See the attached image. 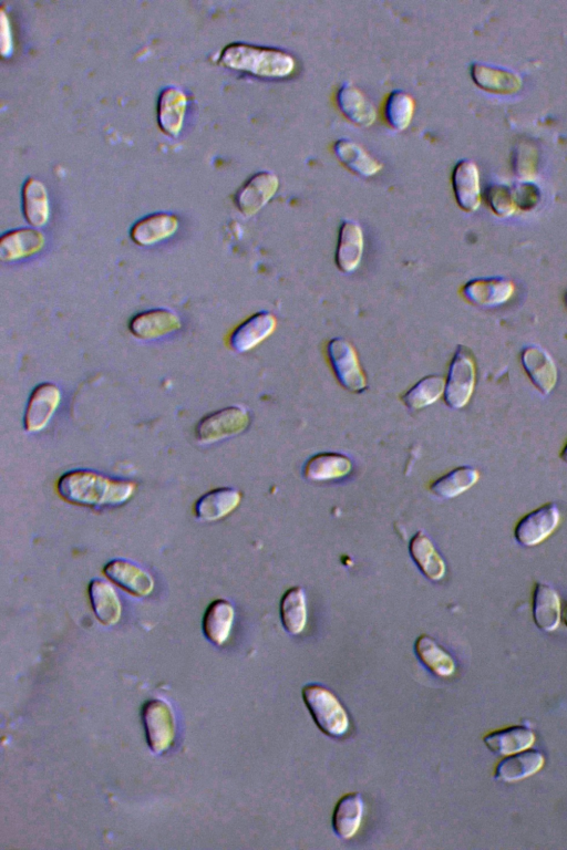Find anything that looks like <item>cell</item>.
I'll return each mask as SVG.
<instances>
[{
    "mask_svg": "<svg viewBox=\"0 0 567 850\" xmlns=\"http://www.w3.org/2000/svg\"><path fill=\"white\" fill-rule=\"evenodd\" d=\"M57 492L71 505L99 509L126 504L136 492V484L112 480L94 471L74 470L60 476Z\"/></svg>",
    "mask_w": 567,
    "mask_h": 850,
    "instance_id": "1",
    "label": "cell"
},
{
    "mask_svg": "<svg viewBox=\"0 0 567 850\" xmlns=\"http://www.w3.org/2000/svg\"><path fill=\"white\" fill-rule=\"evenodd\" d=\"M220 64L262 79L290 77L296 68L295 59L286 51L243 43L226 46L222 50Z\"/></svg>",
    "mask_w": 567,
    "mask_h": 850,
    "instance_id": "2",
    "label": "cell"
},
{
    "mask_svg": "<svg viewBox=\"0 0 567 850\" xmlns=\"http://www.w3.org/2000/svg\"><path fill=\"white\" fill-rule=\"evenodd\" d=\"M303 700L319 730L331 738H342L348 732V713L335 694L319 684H307Z\"/></svg>",
    "mask_w": 567,
    "mask_h": 850,
    "instance_id": "3",
    "label": "cell"
},
{
    "mask_svg": "<svg viewBox=\"0 0 567 850\" xmlns=\"http://www.w3.org/2000/svg\"><path fill=\"white\" fill-rule=\"evenodd\" d=\"M477 381V365L472 352L459 346L451 360L446 381L445 401L451 409H462L470 402Z\"/></svg>",
    "mask_w": 567,
    "mask_h": 850,
    "instance_id": "4",
    "label": "cell"
},
{
    "mask_svg": "<svg viewBox=\"0 0 567 850\" xmlns=\"http://www.w3.org/2000/svg\"><path fill=\"white\" fill-rule=\"evenodd\" d=\"M250 423V413L245 408H224L201 419L195 428V439L203 445L218 443L243 433Z\"/></svg>",
    "mask_w": 567,
    "mask_h": 850,
    "instance_id": "5",
    "label": "cell"
},
{
    "mask_svg": "<svg viewBox=\"0 0 567 850\" xmlns=\"http://www.w3.org/2000/svg\"><path fill=\"white\" fill-rule=\"evenodd\" d=\"M326 354L340 385L354 393L367 389L365 372L350 342L343 338H334L328 342Z\"/></svg>",
    "mask_w": 567,
    "mask_h": 850,
    "instance_id": "6",
    "label": "cell"
},
{
    "mask_svg": "<svg viewBox=\"0 0 567 850\" xmlns=\"http://www.w3.org/2000/svg\"><path fill=\"white\" fill-rule=\"evenodd\" d=\"M142 720L150 749L156 754L166 752L177 732V722L170 704L159 699L148 701L142 710Z\"/></svg>",
    "mask_w": 567,
    "mask_h": 850,
    "instance_id": "7",
    "label": "cell"
},
{
    "mask_svg": "<svg viewBox=\"0 0 567 850\" xmlns=\"http://www.w3.org/2000/svg\"><path fill=\"white\" fill-rule=\"evenodd\" d=\"M560 522L559 507L545 504L521 518L514 528L515 541L525 547L539 545L556 531Z\"/></svg>",
    "mask_w": 567,
    "mask_h": 850,
    "instance_id": "8",
    "label": "cell"
},
{
    "mask_svg": "<svg viewBox=\"0 0 567 850\" xmlns=\"http://www.w3.org/2000/svg\"><path fill=\"white\" fill-rule=\"evenodd\" d=\"M61 399L60 388L55 383H40L30 395L24 417L25 430L37 433L47 428L57 412Z\"/></svg>",
    "mask_w": 567,
    "mask_h": 850,
    "instance_id": "9",
    "label": "cell"
},
{
    "mask_svg": "<svg viewBox=\"0 0 567 850\" xmlns=\"http://www.w3.org/2000/svg\"><path fill=\"white\" fill-rule=\"evenodd\" d=\"M280 188V180L273 172L256 173L235 194L237 210L246 217L259 213Z\"/></svg>",
    "mask_w": 567,
    "mask_h": 850,
    "instance_id": "10",
    "label": "cell"
},
{
    "mask_svg": "<svg viewBox=\"0 0 567 850\" xmlns=\"http://www.w3.org/2000/svg\"><path fill=\"white\" fill-rule=\"evenodd\" d=\"M182 319L170 309H150L131 318L130 334L139 340H158L182 329Z\"/></svg>",
    "mask_w": 567,
    "mask_h": 850,
    "instance_id": "11",
    "label": "cell"
},
{
    "mask_svg": "<svg viewBox=\"0 0 567 850\" xmlns=\"http://www.w3.org/2000/svg\"><path fill=\"white\" fill-rule=\"evenodd\" d=\"M46 236L38 228L23 227L5 233L0 238V261L15 263L44 251Z\"/></svg>",
    "mask_w": 567,
    "mask_h": 850,
    "instance_id": "12",
    "label": "cell"
},
{
    "mask_svg": "<svg viewBox=\"0 0 567 850\" xmlns=\"http://www.w3.org/2000/svg\"><path fill=\"white\" fill-rule=\"evenodd\" d=\"M515 286L505 278H477L461 289L468 303L484 308H493L508 303L513 297Z\"/></svg>",
    "mask_w": 567,
    "mask_h": 850,
    "instance_id": "13",
    "label": "cell"
},
{
    "mask_svg": "<svg viewBox=\"0 0 567 850\" xmlns=\"http://www.w3.org/2000/svg\"><path fill=\"white\" fill-rule=\"evenodd\" d=\"M276 317L268 312L256 313L237 326L229 337L230 348L237 354H245L261 345L274 334Z\"/></svg>",
    "mask_w": 567,
    "mask_h": 850,
    "instance_id": "14",
    "label": "cell"
},
{
    "mask_svg": "<svg viewBox=\"0 0 567 850\" xmlns=\"http://www.w3.org/2000/svg\"><path fill=\"white\" fill-rule=\"evenodd\" d=\"M105 574L112 583L126 590L136 597H148L154 590V579L152 576L136 564L127 559H112L105 567Z\"/></svg>",
    "mask_w": 567,
    "mask_h": 850,
    "instance_id": "15",
    "label": "cell"
},
{
    "mask_svg": "<svg viewBox=\"0 0 567 850\" xmlns=\"http://www.w3.org/2000/svg\"><path fill=\"white\" fill-rule=\"evenodd\" d=\"M522 366L534 387L548 396L558 382L559 372L552 357L538 346L525 347L521 354Z\"/></svg>",
    "mask_w": 567,
    "mask_h": 850,
    "instance_id": "16",
    "label": "cell"
},
{
    "mask_svg": "<svg viewBox=\"0 0 567 850\" xmlns=\"http://www.w3.org/2000/svg\"><path fill=\"white\" fill-rule=\"evenodd\" d=\"M180 227L178 216L171 213H154L134 224L130 237L134 244L150 247L169 240Z\"/></svg>",
    "mask_w": 567,
    "mask_h": 850,
    "instance_id": "17",
    "label": "cell"
},
{
    "mask_svg": "<svg viewBox=\"0 0 567 850\" xmlns=\"http://www.w3.org/2000/svg\"><path fill=\"white\" fill-rule=\"evenodd\" d=\"M365 237L362 226L355 221H344L340 226L335 262L340 272L354 273L362 263Z\"/></svg>",
    "mask_w": 567,
    "mask_h": 850,
    "instance_id": "18",
    "label": "cell"
},
{
    "mask_svg": "<svg viewBox=\"0 0 567 850\" xmlns=\"http://www.w3.org/2000/svg\"><path fill=\"white\" fill-rule=\"evenodd\" d=\"M453 192L461 209L468 213L476 212L481 205L480 173L477 164L462 160L452 173Z\"/></svg>",
    "mask_w": 567,
    "mask_h": 850,
    "instance_id": "19",
    "label": "cell"
},
{
    "mask_svg": "<svg viewBox=\"0 0 567 850\" xmlns=\"http://www.w3.org/2000/svg\"><path fill=\"white\" fill-rule=\"evenodd\" d=\"M188 109V97L177 87H169L161 92L158 101V124L164 134L178 137L181 133L185 114Z\"/></svg>",
    "mask_w": 567,
    "mask_h": 850,
    "instance_id": "20",
    "label": "cell"
},
{
    "mask_svg": "<svg viewBox=\"0 0 567 850\" xmlns=\"http://www.w3.org/2000/svg\"><path fill=\"white\" fill-rule=\"evenodd\" d=\"M242 494L232 487H220L200 497L194 506L199 521L218 522L229 516L241 504Z\"/></svg>",
    "mask_w": 567,
    "mask_h": 850,
    "instance_id": "21",
    "label": "cell"
},
{
    "mask_svg": "<svg viewBox=\"0 0 567 850\" xmlns=\"http://www.w3.org/2000/svg\"><path fill=\"white\" fill-rule=\"evenodd\" d=\"M532 605L536 627L545 632H552L559 628L562 616L561 600L553 587L536 583Z\"/></svg>",
    "mask_w": 567,
    "mask_h": 850,
    "instance_id": "22",
    "label": "cell"
},
{
    "mask_svg": "<svg viewBox=\"0 0 567 850\" xmlns=\"http://www.w3.org/2000/svg\"><path fill=\"white\" fill-rule=\"evenodd\" d=\"M92 610L102 625L113 626L119 623L122 606L116 589L106 580L92 579L89 588Z\"/></svg>",
    "mask_w": 567,
    "mask_h": 850,
    "instance_id": "23",
    "label": "cell"
},
{
    "mask_svg": "<svg viewBox=\"0 0 567 850\" xmlns=\"http://www.w3.org/2000/svg\"><path fill=\"white\" fill-rule=\"evenodd\" d=\"M337 103L340 111L356 126L368 128L377 119V111L362 91L352 84H345L338 90Z\"/></svg>",
    "mask_w": 567,
    "mask_h": 850,
    "instance_id": "24",
    "label": "cell"
},
{
    "mask_svg": "<svg viewBox=\"0 0 567 850\" xmlns=\"http://www.w3.org/2000/svg\"><path fill=\"white\" fill-rule=\"evenodd\" d=\"M545 764L544 755L535 750H525L509 755L496 769V779L502 782H519L540 772Z\"/></svg>",
    "mask_w": 567,
    "mask_h": 850,
    "instance_id": "25",
    "label": "cell"
},
{
    "mask_svg": "<svg viewBox=\"0 0 567 850\" xmlns=\"http://www.w3.org/2000/svg\"><path fill=\"white\" fill-rule=\"evenodd\" d=\"M364 801L359 793H349L338 801L333 814L335 834L342 839H352L362 826Z\"/></svg>",
    "mask_w": 567,
    "mask_h": 850,
    "instance_id": "26",
    "label": "cell"
},
{
    "mask_svg": "<svg viewBox=\"0 0 567 850\" xmlns=\"http://www.w3.org/2000/svg\"><path fill=\"white\" fill-rule=\"evenodd\" d=\"M535 740L534 732L523 725L493 731L483 739L492 753L503 756L529 750Z\"/></svg>",
    "mask_w": 567,
    "mask_h": 850,
    "instance_id": "27",
    "label": "cell"
},
{
    "mask_svg": "<svg viewBox=\"0 0 567 850\" xmlns=\"http://www.w3.org/2000/svg\"><path fill=\"white\" fill-rule=\"evenodd\" d=\"M353 470L348 456L339 453H319L304 466V476L309 481L323 482L345 478Z\"/></svg>",
    "mask_w": 567,
    "mask_h": 850,
    "instance_id": "28",
    "label": "cell"
},
{
    "mask_svg": "<svg viewBox=\"0 0 567 850\" xmlns=\"http://www.w3.org/2000/svg\"><path fill=\"white\" fill-rule=\"evenodd\" d=\"M22 199L27 223L34 228L46 226L51 215L46 185L38 179L29 178L23 186Z\"/></svg>",
    "mask_w": 567,
    "mask_h": 850,
    "instance_id": "29",
    "label": "cell"
},
{
    "mask_svg": "<svg viewBox=\"0 0 567 850\" xmlns=\"http://www.w3.org/2000/svg\"><path fill=\"white\" fill-rule=\"evenodd\" d=\"M235 619L234 607L228 600L219 599L206 609L203 631L212 644L223 646L229 640Z\"/></svg>",
    "mask_w": 567,
    "mask_h": 850,
    "instance_id": "30",
    "label": "cell"
},
{
    "mask_svg": "<svg viewBox=\"0 0 567 850\" xmlns=\"http://www.w3.org/2000/svg\"><path fill=\"white\" fill-rule=\"evenodd\" d=\"M471 77L478 87L498 95H513L522 88V79L519 75L483 64L471 66Z\"/></svg>",
    "mask_w": 567,
    "mask_h": 850,
    "instance_id": "31",
    "label": "cell"
},
{
    "mask_svg": "<svg viewBox=\"0 0 567 850\" xmlns=\"http://www.w3.org/2000/svg\"><path fill=\"white\" fill-rule=\"evenodd\" d=\"M409 552L421 573L428 579L438 582L445 577L447 567L445 561L436 551L431 539L424 533L418 532L411 538Z\"/></svg>",
    "mask_w": 567,
    "mask_h": 850,
    "instance_id": "32",
    "label": "cell"
},
{
    "mask_svg": "<svg viewBox=\"0 0 567 850\" xmlns=\"http://www.w3.org/2000/svg\"><path fill=\"white\" fill-rule=\"evenodd\" d=\"M336 157L346 168L363 178H370L383 169V164L362 147L349 140H339L334 145Z\"/></svg>",
    "mask_w": 567,
    "mask_h": 850,
    "instance_id": "33",
    "label": "cell"
},
{
    "mask_svg": "<svg viewBox=\"0 0 567 850\" xmlns=\"http://www.w3.org/2000/svg\"><path fill=\"white\" fill-rule=\"evenodd\" d=\"M419 660L440 678H449L456 672V662L449 653L427 635L420 636L415 645Z\"/></svg>",
    "mask_w": 567,
    "mask_h": 850,
    "instance_id": "34",
    "label": "cell"
},
{
    "mask_svg": "<svg viewBox=\"0 0 567 850\" xmlns=\"http://www.w3.org/2000/svg\"><path fill=\"white\" fill-rule=\"evenodd\" d=\"M480 479L479 472L471 466H460L441 476L430 485V491L441 499H455L476 485Z\"/></svg>",
    "mask_w": 567,
    "mask_h": 850,
    "instance_id": "35",
    "label": "cell"
},
{
    "mask_svg": "<svg viewBox=\"0 0 567 850\" xmlns=\"http://www.w3.org/2000/svg\"><path fill=\"white\" fill-rule=\"evenodd\" d=\"M282 624L288 634L301 635L307 625V605L301 587L288 589L281 600Z\"/></svg>",
    "mask_w": 567,
    "mask_h": 850,
    "instance_id": "36",
    "label": "cell"
},
{
    "mask_svg": "<svg viewBox=\"0 0 567 850\" xmlns=\"http://www.w3.org/2000/svg\"><path fill=\"white\" fill-rule=\"evenodd\" d=\"M446 380L441 376H427L410 388L401 400L412 411L425 409L445 395Z\"/></svg>",
    "mask_w": 567,
    "mask_h": 850,
    "instance_id": "37",
    "label": "cell"
},
{
    "mask_svg": "<svg viewBox=\"0 0 567 850\" xmlns=\"http://www.w3.org/2000/svg\"><path fill=\"white\" fill-rule=\"evenodd\" d=\"M415 100L404 91H394L386 102L385 114L389 126L397 131L406 130L414 118Z\"/></svg>",
    "mask_w": 567,
    "mask_h": 850,
    "instance_id": "38",
    "label": "cell"
},
{
    "mask_svg": "<svg viewBox=\"0 0 567 850\" xmlns=\"http://www.w3.org/2000/svg\"><path fill=\"white\" fill-rule=\"evenodd\" d=\"M539 155L530 142H521L513 152V171L523 180H532L538 171Z\"/></svg>",
    "mask_w": 567,
    "mask_h": 850,
    "instance_id": "39",
    "label": "cell"
},
{
    "mask_svg": "<svg viewBox=\"0 0 567 850\" xmlns=\"http://www.w3.org/2000/svg\"><path fill=\"white\" fill-rule=\"evenodd\" d=\"M487 201L492 212L500 217H510L517 211L513 190L507 185H491L487 190Z\"/></svg>",
    "mask_w": 567,
    "mask_h": 850,
    "instance_id": "40",
    "label": "cell"
},
{
    "mask_svg": "<svg viewBox=\"0 0 567 850\" xmlns=\"http://www.w3.org/2000/svg\"><path fill=\"white\" fill-rule=\"evenodd\" d=\"M513 196L515 205L525 212L535 209L541 200L540 190L530 183H523L515 186L513 189Z\"/></svg>",
    "mask_w": 567,
    "mask_h": 850,
    "instance_id": "41",
    "label": "cell"
},
{
    "mask_svg": "<svg viewBox=\"0 0 567 850\" xmlns=\"http://www.w3.org/2000/svg\"><path fill=\"white\" fill-rule=\"evenodd\" d=\"M0 43H2L0 51H2L3 57L12 56L14 51L12 26H10V19L4 8L0 10Z\"/></svg>",
    "mask_w": 567,
    "mask_h": 850,
    "instance_id": "42",
    "label": "cell"
},
{
    "mask_svg": "<svg viewBox=\"0 0 567 850\" xmlns=\"http://www.w3.org/2000/svg\"><path fill=\"white\" fill-rule=\"evenodd\" d=\"M561 619L563 620L564 625L567 627V604L564 606L562 610Z\"/></svg>",
    "mask_w": 567,
    "mask_h": 850,
    "instance_id": "43",
    "label": "cell"
},
{
    "mask_svg": "<svg viewBox=\"0 0 567 850\" xmlns=\"http://www.w3.org/2000/svg\"><path fill=\"white\" fill-rule=\"evenodd\" d=\"M561 459L563 460L564 463L567 464V443H566V445H565V447H564V449L561 453Z\"/></svg>",
    "mask_w": 567,
    "mask_h": 850,
    "instance_id": "44",
    "label": "cell"
},
{
    "mask_svg": "<svg viewBox=\"0 0 567 850\" xmlns=\"http://www.w3.org/2000/svg\"><path fill=\"white\" fill-rule=\"evenodd\" d=\"M564 300H565V305L567 307V290H566V293H565V296H564Z\"/></svg>",
    "mask_w": 567,
    "mask_h": 850,
    "instance_id": "45",
    "label": "cell"
}]
</instances>
